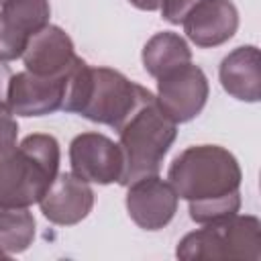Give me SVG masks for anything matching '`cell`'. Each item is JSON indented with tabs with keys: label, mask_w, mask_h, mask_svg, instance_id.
Wrapping results in <instances>:
<instances>
[{
	"label": "cell",
	"mask_w": 261,
	"mask_h": 261,
	"mask_svg": "<svg viewBox=\"0 0 261 261\" xmlns=\"http://www.w3.org/2000/svg\"><path fill=\"white\" fill-rule=\"evenodd\" d=\"M24 69L35 75L61 77L73 67L77 55L71 37L57 24H47L37 31L20 55Z\"/></svg>",
	"instance_id": "cell-10"
},
{
	"label": "cell",
	"mask_w": 261,
	"mask_h": 261,
	"mask_svg": "<svg viewBox=\"0 0 261 261\" xmlns=\"http://www.w3.org/2000/svg\"><path fill=\"white\" fill-rule=\"evenodd\" d=\"M135 8L139 10H145V12H153V10H159L161 8V2L163 0H128Z\"/></svg>",
	"instance_id": "cell-19"
},
{
	"label": "cell",
	"mask_w": 261,
	"mask_h": 261,
	"mask_svg": "<svg viewBox=\"0 0 261 261\" xmlns=\"http://www.w3.org/2000/svg\"><path fill=\"white\" fill-rule=\"evenodd\" d=\"M200 0H163L161 2V16L169 24H181V20L188 16V12L198 4Z\"/></svg>",
	"instance_id": "cell-18"
},
{
	"label": "cell",
	"mask_w": 261,
	"mask_h": 261,
	"mask_svg": "<svg viewBox=\"0 0 261 261\" xmlns=\"http://www.w3.org/2000/svg\"><path fill=\"white\" fill-rule=\"evenodd\" d=\"M210 84L202 67L192 61L157 80V106L175 124L194 120L206 106Z\"/></svg>",
	"instance_id": "cell-5"
},
{
	"label": "cell",
	"mask_w": 261,
	"mask_h": 261,
	"mask_svg": "<svg viewBox=\"0 0 261 261\" xmlns=\"http://www.w3.org/2000/svg\"><path fill=\"white\" fill-rule=\"evenodd\" d=\"M27 37H22L20 33H16L0 14V61L8 63L14 61L22 55L24 47H27Z\"/></svg>",
	"instance_id": "cell-16"
},
{
	"label": "cell",
	"mask_w": 261,
	"mask_h": 261,
	"mask_svg": "<svg viewBox=\"0 0 261 261\" xmlns=\"http://www.w3.org/2000/svg\"><path fill=\"white\" fill-rule=\"evenodd\" d=\"M179 198L173 186L157 175L141 177L126 186L124 206L130 220L143 230H161L165 228L175 212Z\"/></svg>",
	"instance_id": "cell-7"
},
{
	"label": "cell",
	"mask_w": 261,
	"mask_h": 261,
	"mask_svg": "<svg viewBox=\"0 0 261 261\" xmlns=\"http://www.w3.org/2000/svg\"><path fill=\"white\" fill-rule=\"evenodd\" d=\"M167 181L188 202L190 218L198 224L224 220L241 210L243 171L237 157L220 145H192L177 153Z\"/></svg>",
	"instance_id": "cell-1"
},
{
	"label": "cell",
	"mask_w": 261,
	"mask_h": 261,
	"mask_svg": "<svg viewBox=\"0 0 261 261\" xmlns=\"http://www.w3.org/2000/svg\"><path fill=\"white\" fill-rule=\"evenodd\" d=\"M118 133V147L122 153L120 186H128L141 177L157 175L163 159L177 137V124L163 114L153 98L141 106Z\"/></svg>",
	"instance_id": "cell-3"
},
{
	"label": "cell",
	"mask_w": 261,
	"mask_h": 261,
	"mask_svg": "<svg viewBox=\"0 0 261 261\" xmlns=\"http://www.w3.org/2000/svg\"><path fill=\"white\" fill-rule=\"evenodd\" d=\"M0 14L16 33L31 39L37 31L49 24L51 4L49 0H6Z\"/></svg>",
	"instance_id": "cell-15"
},
{
	"label": "cell",
	"mask_w": 261,
	"mask_h": 261,
	"mask_svg": "<svg viewBox=\"0 0 261 261\" xmlns=\"http://www.w3.org/2000/svg\"><path fill=\"white\" fill-rule=\"evenodd\" d=\"M69 165L88 184H118L122 175V153L118 143L102 133H80L69 143Z\"/></svg>",
	"instance_id": "cell-6"
},
{
	"label": "cell",
	"mask_w": 261,
	"mask_h": 261,
	"mask_svg": "<svg viewBox=\"0 0 261 261\" xmlns=\"http://www.w3.org/2000/svg\"><path fill=\"white\" fill-rule=\"evenodd\" d=\"M4 2H6V0H0V6H2V4H4Z\"/></svg>",
	"instance_id": "cell-22"
},
{
	"label": "cell",
	"mask_w": 261,
	"mask_h": 261,
	"mask_svg": "<svg viewBox=\"0 0 261 261\" xmlns=\"http://www.w3.org/2000/svg\"><path fill=\"white\" fill-rule=\"evenodd\" d=\"M37 234V222L24 206H0V249L6 255L24 253Z\"/></svg>",
	"instance_id": "cell-14"
},
{
	"label": "cell",
	"mask_w": 261,
	"mask_h": 261,
	"mask_svg": "<svg viewBox=\"0 0 261 261\" xmlns=\"http://www.w3.org/2000/svg\"><path fill=\"white\" fill-rule=\"evenodd\" d=\"M94 200L96 198L92 186L77 177L73 171H65L55 175L39 200V208L51 224L73 226L92 212Z\"/></svg>",
	"instance_id": "cell-9"
},
{
	"label": "cell",
	"mask_w": 261,
	"mask_h": 261,
	"mask_svg": "<svg viewBox=\"0 0 261 261\" xmlns=\"http://www.w3.org/2000/svg\"><path fill=\"white\" fill-rule=\"evenodd\" d=\"M141 61H143L145 71L151 77L159 80L161 75L190 63L192 49L181 35H177L173 31H161V33H155L145 43Z\"/></svg>",
	"instance_id": "cell-13"
},
{
	"label": "cell",
	"mask_w": 261,
	"mask_h": 261,
	"mask_svg": "<svg viewBox=\"0 0 261 261\" xmlns=\"http://www.w3.org/2000/svg\"><path fill=\"white\" fill-rule=\"evenodd\" d=\"M186 37L200 49L224 45L239 29V10L232 0H200L181 20Z\"/></svg>",
	"instance_id": "cell-11"
},
{
	"label": "cell",
	"mask_w": 261,
	"mask_h": 261,
	"mask_svg": "<svg viewBox=\"0 0 261 261\" xmlns=\"http://www.w3.org/2000/svg\"><path fill=\"white\" fill-rule=\"evenodd\" d=\"M10 69H8V65L4 63V61H0V100H2V96L6 94V86H8V80H10Z\"/></svg>",
	"instance_id": "cell-20"
},
{
	"label": "cell",
	"mask_w": 261,
	"mask_h": 261,
	"mask_svg": "<svg viewBox=\"0 0 261 261\" xmlns=\"http://www.w3.org/2000/svg\"><path fill=\"white\" fill-rule=\"evenodd\" d=\"M65 80L61 77H47V75H35L31 71H18L10 75L6 86V104L12 110L14 116H47L63 106V94H65Z\"/></svg>",
	"instance_id": "cell-8"
},
{
	"label": "cell",
	"mask_w": 261,
	"mask_h": 261,
	"mask_svg": "<svg viewBox=\"0 0 261 261\" xmlns=\"http://www.w3.org/2000/svg\"><path fill=\"white\" fill-rule=\"evenodd\" d=\"M18 139V122L12 110L8 108L6 102L0 100V151L10 149L16 145Z\"/></svg>",
	"instance_id": "cell-17"
},
{
	"label": "cell",
	"mask_w": 261,
	"mask_h": 261,
	"mask_svg": "<svg viewBox=\"0 0 261 261\" xmlns=\"http://www.w3.org/2000/svg\"><path fill=\"white\" fill-rule=\"evenodd\" d=\"M153 98V92L130 82L124 73L112 67H92L88 61L77 57L65 80L61 110L118 130Z\"/></svg>",
	"instance_id": "cell-2"
},
{
	"label": "cell",
	"mask_w": 261,
	"mask_h": 261,
	"mask_svg": "<svg viewBox=\"0 0 261 261\" xmlns=\"http://www.w3.org/2000/svg\"><path fill=\"white\" fill-rule=\"evenodd\" d=\"M175 257L192 259H261V222L253 214H232L188 232L175 247Z\"/></svg>",
	"instance_id": "cell-4"
},
{
	"label": "cell",
	"mask_w": 261,
	"mask_h": 261,
	"mask_svg": "<svg viewBox=\"0 0 261 261\" xmlns=\"http://www.w3.org/2000/svg\"><path fill=\"white\" fill-rule=\"evenodd\" d=\"M0 257H10V255H6V253H4L2 249H0Z\"/></svg>",
	"instance_id": "cell-21"
},
{
	"label": "cell",
	"mask_w": 261,
	"mask_h": 261,
	"mask_svg": "<svg viewBox=\"0 0 261 261\" xmlns=\"http://www.w3.org/2000/svg\"><path fill=\"white\" fill-rule=\"evenodd\" d=\"M222 90L239 102H259L261 98V61L255 45L232 49L218 67Z\"/></svg>",
	"instance_id": "cell-12"
}]
</instances>
